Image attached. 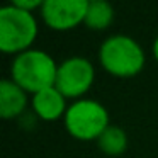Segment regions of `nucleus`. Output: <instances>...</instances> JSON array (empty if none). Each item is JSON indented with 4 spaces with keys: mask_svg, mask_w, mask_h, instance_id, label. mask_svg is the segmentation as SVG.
I'll list each match as a JSON object with an SVG mask.
<instances>
[{
    "mask_svg": "<svg viewBox=\"0 0 158 158\" xmlns=\"http://www.w3.org/2000/svg\"><path fill=\"white\" fill-rule=\"evenodd\" d=\"M95 78L94 65L87 58L73 56L58 65L55 87L66 99H78L89 92Z\"/></svg>",
    "mask_w": 158,
    "mask_h": 158,
    "instance_id": "nucleus-5",
    "label": "nucleus"
},
{
    "mask_svg": "<svg viewBox=\"0 0 158 158\" xmlns=\"http://www.w3.org/2000/svg\"><path fill=\"white\" fill-rule=\"evenodd\" d=\"M89 0H44L41 15L55 31H68L85 22Z\"/></svg>",
    "mask_w": 158,
    "mask_h": 158,
    "instance_id": "nucleus-6",
    "label": "nucleus"
},
{
    "mask_svg": "<svg viewBox=\"0 0 158 158\" xmlns=\"http://www.w3.org/2000/svg\"><path fill=\"white\" fill-rule=\"evenodd\" d=\"M38 36V22L32 12H26L15 5L0 9V49L4 53L27 51Z\"/></svg>",
    "mask_w": 158,
    "mask_h": 158,
    "instance_id": "nucleus-3",
    "label": "nucleus"
},
{
    "mask_svg": "<svg viewBox=\"0 0 158 158\" xmlns=\"http://www.w3.org/2000/svg\"><path fill=\"white\" fill-rule=\"evenodd\" d=\"M10 75L21 89L34 95L55 87L58 65L48 53L41 49H27L14 58Z\"/></svg>",
    "mask_w": 158,
    "mask_h": 158,
    "instance_id": "nucleus-1",
    "label": "nucleus"
},
{
    "mask_svg": "<svg viewBox=\"0 0 158 158\" xmlns=\"http://www.w3.org/2000/svg\"><path fill=\"white\" fill-rule=\"evenodd\" d=\"M114 19V9L110 4L104 0H92L89 2L87 7V15H85V26L94 31H102L109 27Z\"/></svg>",
    "mask_w": 158,
    "mask_h": 158,
    "instance_id": "nucleus-9",
    "label": "nucleus"
},
{
    "mask_svg": "<svg viewBox=\"0 0 158 158\" xmlns=\"http://www.w3.org/2000/svg\"><path fill=\"white\" fill-rule=\"evenodd\" d=\"M43 4H44L43 0H14L12 2V5H15L17 9H22L26 12H32L36 9H41Z\"/></svg>",
    "mask_w": 158,
    "mask_h": 158,
    "instance_id": "nucleus-11",
    "label": "nucleus"
},
{
    "mask_svg": "<svg viewBox=\"0 0 158 158\" xmlns=\"http://www.w3.org/2000/svg\"><path fill=\"white\" fill-rule=\"evenodd\" d=\"M109 126L107 109L92 99H80L73 102L65 114L66 131L80 141L99 139Z\"/></svg>",
    "mask_w": 158,
    "mask_h": 158,
    "instance_id": "nucleus-4",
    "label": "nucleus"
},
{
    "mask_svg": "<svg viewBox=\"0 0 158 158\" xmlns=\"http://www.w3.org/2000/svg\"><path fill=\"white\" fill-rule=\"evenodd\" d=\"M32 109L43 121H56L68 110L66 97L56 87L41 90L32 95Z\"/></svg>",
    "mask_w": 158,
    "mask_h": 158,
    "instance_id": "nucleus-7",
    "label": "nucleus"
},
{
    "mask_svg": "<svg viewBox=\"0 0 158 158\" xmlns=\"http://www.w3.org/2000/svg\"><path fill=\"white\" fill-rule=\"evenodd\" d=\"M100 65L114 77H134L144 66V51L133 38L116 34L102 43L99 51Z\"/></svg>",
    "mask_w": 158,
    "mask_h": 158,
    "instance_id": "nucleus-2",
    "label": "nucleus"
},
{
    "mask_svg": "<svg viewBox=\"0 0 158 158\" xmlns=\"http://www.w3.org/2000/svg\"><path fill=\"white\" fill-rule=\"evenodd\" d=\"M27 106V92L14 80L4 78L0 82V116L4 119L21 116Z\"/></svg>",
    "mask_w": 158,
    "mask_h": 158,
    "instance_id": "nucleus-8",
    "label": "nucleus"
},
{
    "mask_svg": "<svg viewBox=\"0 0 158 158\" xmlns=\"http://www.w3.org/2000/svg\"><path fill=\"white\" fill-rule=\"evenodd\" d=\"M99 148L102 150V153L109 155V156H117V155H123L127 148V136L124 133V129L117 126H109L100 138L97 139Z\"/></svg>",
    "mask_w": 158,
    "mask_h": 158,
    "instance_id": "nucleus-10",
    "label": "nucleus"
},
{
    "mask_svg": "<svg viewBox=\"0 0 158 158\" xmlns=\"http://www.w3.org/2000/svg\"><path fill=\"white\" fill-rule=\"evenodd\" d=\"M153 55H155V58L158 60V38L155 39V43H153Z\"/></svg>",
    "mask_w": 158,
    "mask_h": 158,
    "instance_id": "nucleus-12",
    "label": "nucleus"
}]
</instances>
